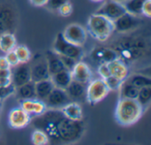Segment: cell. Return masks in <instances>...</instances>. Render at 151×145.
Here are the masks:
<instances>
[{"label":"cell","mask_w":151,"mask_h":145,"mask_svg":"<svg viewBox=\"0 0 151 145\" xmlns=\"http://www.w3.org/2000/svg\"><path fill=\"white\" fill-rule=\"evenodd\" d=\"M35 117L34 124L36 128L44 131L49 138H54L59 142H76L84 132V125L81 120L66 118L59 109L46 110L42 114Z\"/></svg>","instance_id":"cell-1"},{"label":"cell","mask_w":151,"mask_h":145,"mask_svg":"<svg viewBox=\"0 0 151 145\" xmlns=\"http://www.w3.org/2000/svg\"><path fill=\"white\" fill-rule=\"evenodd\" d=\"M143 112L136 99L120 97L116 106L115 119L121 126H131L141 119Z\"/></svg>","instance_id":"cell-2"},{"label":"cell","mask_w":151,"mask_h":145,"mask_svg":"<svg viewBox=\"0 0 151 145\" xmlns=\"http://www.w3.org/2000/svg\"><path fill=\"white\" fill-rule=\"evenodd\" d=\"M87 26L91 36L100 42H104L109 39L115 31L113 21L98 13L92 14L88 18Z\"/></svg>","instance_id":"cell-3"},{"label":"cell","mask_w":151,"mask_h":145,"mask_svg":"<svg viewBox=\"0 0 151 145\" xmlns=\"http://www.w3.org/2000/svg\"><path fill=\"white\" fill-rule=\"evenodd\" d=\"M53 50L58 54L73 58L76 61L81 60L84 55L81 46L76 45L66 40L62 33L57 35L53 43Z\"/></svg>","instance_id":"cell-4"},{"label":"cell","mask_w":151,"mask_h":145,"mask_svg":"<svg viewBox=\"0 0 151 145\" xmlns=\"http://www.w3.org/2000/svg\"><path fill=\"white\" fill-rule=\"evenodd\" d=\"M109 92L110 89L106 86L104 79L99 78L91 80L87 84L86 100L91 105H96L104 100Z\"/></svg>","instance_id":"cell-5"},{"label":"cell","mask_w":151,"mask_h":145,"mask_svg":"<svg viewBox=\"0 0 151 145\" xmlns=\"http://www.w3.org/2000/svg\"><path fill=\"white\" fill-rule=\"evenodd\" d=\"M126 9L122 3L118 2L116 0H109L105 2L97 11L96 13L101 14L109 19L114 21L121 15L126 13Z\"/></svg>","instance_id":"cell-6"},{"label":"cell","mask_w":151,"mask_h":145,"mask_svg":"<svg viewBox=\"0 0 151 145\" xmlns=\"http://www.w3.org/2000/svg\"><path fill=\"white\" fill-rule=\"evenodd\" d=\"M31 116L20 106L12 109L8 114V124L13 129H21L29 125Z\"/></svg>","instance_id":"cell-7"},{"label":"cell","mask_w":151,"mask_h":145,"mask_svg":"<svg viewBox=\"0 0 151 145\" xmlns=\"http://www.w3.org/2000/svg\"><path fill=\"white\" fill-rule=\"evenodd\" d=\"M62 34L66 40L79 46H82L87 41L86 29L76 23L70 24L65 28Z\"/></svg>","instance_id":"cell-8"},{"label":"cell","mask_w":151,"mask_h":145,"mask_svg":"<svg viewBox=\"0 0 151 145\" xmlns=\"http://www.w3.org/2000/svg\"><path fill=\"white\" fill-rule=\"evenodd\" d=\"M12 67L13 69H11V81L12 84L15 88H18L31 81L30 66L27 65V63H19Z\"/></svg>","instance_id":"cell-9"},{"label":"cell","mask_w":151,"mask_h":145,"mask_svg":"<svg viewBox=\"0 0 151 145\" xmlns=\"http://www.w3.org/2000/svg\"><path fill=\"white\" fill-rule=\"evenodd\" d=\"M69 102H71V99L68 97L65 89H58L56 87L44 100L46 106L50 107V109H61Z\"/></svg>","instance_id":"cell-10"},{"label":"cell","mask_w":151,"mask_h":145,"mask_svg":"<svg viewBox=\"0 0 151 145\" xmlns=\"http://www.w3.org/2000/svg\"><path fill=\"white\" fill-rule=\"evenodd\" d=\"M140 21L141 20L137 16L126 12L113 21L114 30L119 33L129 32L130 30L135 28L140 24Z\"/></svg>","instance_id":"cell-11"},{"label":"cell","mask_w":151,"mask_h":145,"mask_svg":"<svg viewBox=\"0 0 151 145\" xmlns=\"http://www.w3.org/2000/svg\"><path fill=\"white\" fill-rule=\"evenodd\" d=\"M73 80L88 84L92 80V72L90 67L82 61H77L71 71Z\"/></svg>","instance_id":"cell-12"},{"label":"cell","mask_w":151,"mask_h":145,"mask_svg":"<svg viewBox=\"0 0 151 145\" xmlns=\"http://www.w3.org/2000/svg\"><path fill=\"white\" fill-rule=\"evenodd\" d=\"M20 107L27 112L31 117L32 116H39L42 114L46 110L47 106L44 101L38 99V98H31V99H25L21 100Z\"/></svg>","instance_id":"cell-13"},{"label":"cell","mask_w":151,"mask_h":145,"mask_svg":"<svg viewBox=\"0 0 151 145\" xmlns=\"http://www.w3.org/2000/svg\"><path fill=\"white\" fill-rule=\"evenodd\" d=\"M31 81L34 82L50 78L45 58L37 60L30 66Z\"/></svg>","instance_id":"cell-14"},{"label":"cell","mask_w":151,"mask_h":145,"mask_svg":"<svg viewBox=\"0 0 151 145\" xmlns=\"http://www.w3.org/2000/svg\"><path fill=\"white\" fill-rule=\"evenodd\" d=\"M86 89L87 84L73 80L68 87L65 89V91L71 101L78 102L82 100L83 98H86Z\"/></svg>","instance_id":"cell-15"},{"label":"cell","mask_w":151,"mask_h":145,"mask_svg":"<svg viewBox=\"0 0 151 145\" xmlns=\"http://www.w3.org/2000/svg\"><path fill=\"white\" fill-rule=\"evenodd\" d=\"M111 74L122 80L125 81L127 80V78L128 77L129 74V71L127 66L119 59L117 58H113L111 61L107 62Z\"/></svg>","instance_id":"cell-16"},{"label":"cell","mask_w":151,"mask_h":145,"mask_svg":"<svg viewBox=\"0 0 151 145\" xmlns=\"http://www.w3.org/2000/svg\"><path fill=\"white\" fill-rule=\"evenodd\" d=\"M45 59L47 62L48 70H49L50 76L60 72V71H62V70H64V69H65L61 59H60L59 55L57 52H55L54 50L53 51H48L46 53Z\"/></svg>","instance_id":"cell-17"},{"label":"cell","mask_w":151,"mask_h":145,"mask_svg":"<svg viewBox=\"0 0 151 145\" xmlns=\"http://www.w3.org/2000/svg\"><path fill=\"white\" fill-rule=\"evenodd\" d=\"M54 88H55V86H54L52 81L50 80V78L35 82L36 98L44 101L45 98L50 95V93L52 91V89Z\"/></svg>","instance_id":"cell-18"},{"label":"cell","mask_w":151,"mask_h":145,"mask_svg":"<svg viewBox=\"0 0 151 145\" xmlns=\"http://www.w3.org/2000/svg\"><path fill=\"white\" fill-rule=\"evenodd\" d=\"M60 110L66 118L73 120H81L82 109L77 102L71 101L64 105Z\"/></svg>","instance_id":"cell-19"},{"label":"cell","mask_w":151,"mask_h":145,"mask_svg":"<svg viewBox=\"0 0 151 145\" xmlns=\"http://www.w3.org/2000/svg\"><path fill=\"white\" fill-rule=\"evenodd\" d=\"M50 80L52 81V82L56 88L65 89L68 87V85L71 83V82L73 81V77H72L70 71L64 69V70L51 75Z\"/></svg>","instance_id":"cell-20"},{"label":"cell","mask_w":151,"mask_h":145,"mask_svg":"<svg viewBox=\"0 0 151 145\" xmlns=\"http://www.w3.org/2000/svg\"><path fill=\"white\" fill-rule=\"evenodd\" d=\"M15 92L18 96V97L20 100L25 99H31L35 98V82L30 81L29 82H27L18 88H16Z\"/></svg>","instance_id":"cell-21"},{"label":"cell","mask_w":151,"mask_h":145,"mask_svg":"<svg viewBox=\"0 0 151 145\" xmlns=\"http://www.w3.org/2000/svg\"><path fill=\"white\" fill-rule=\"evenodd\" d=\"M16 47V38L11 33H4L0 35V50L7 53Z\"/></svg>","instance_id":"cell-22"},{"label":"cell","mask_w":151,"mask_h":145,"mask_svg":"<svg viewBox=\"0 0 151 145\" xmlns=\"http://www.w3.org/2000/svg\"><path fill=\"white\" fill-rule=\"evenodd\" d=\"M120 97L121 98H129V99H136L139 89L133 85L128 81H124L120 89Z\"/></svg>","instance_id":"cell-23"},{"label":"cell","mask_w":151,"mask_h":145,"mask_svg":"<svg viewBox=\"0 0 151 145\" xmlns=\"http://www.w3.org/2000/svg\"><path fill=\"white\" fill-rule=\"evenodd\" d=\"M136 101L145 111L150 105L151 101V86H147L139 89V92L136 97Z\"/></svg>","instance_id":"cell-24"},{"label":"cell","mask_w":151,"mask_h":145,"mask_svg":"<svg viewBox=\"0 0 151 145\" xmlns=\"http://www.w3.org/2000/svg\"><path fill=\"white\" fill-rule=\"evenodd\" d=\"M144 1L145 0H126L122 4L127 12L135 16H140L142 15V9Z\"/></svg>","instance_id":"cell-25"},{"label":"cell","mask_w":151,"mask_h":145,"mask_svg":"<svg viewBox=\"0 0 151 145\" xmlns=\"http://www.w3.org/2000/svg\"><path fill=\"white\" fill-rule=\"evenodd\" d=\"M31 142L35 145H45L50 143V138L44 131L36 128L31 135Z\"/></svg>","instance_id":"cell-26"},{"label":"cell","mask_w":151,"mask_h":145,"mask_svg":"<svg viewBox=\"0 0 151 145\" xmlns=\"http://www.w3.org/2000/svg\"><path fill=\"white\" fill-rule=\"evenodd\" d=\"M127 81L130 82L133 85H134L138 89L151 86V79L149 76L143 74H134L131 76Z\"/></svg>","instance_id":"cell-27"},{"label":"cell","mask_w":151,"mask_h":145,"mask_svg":"<svg viewBox=\"0 0 151 145\" xmlns=\"http://www.w3.org/2000/svg\"><path fill=\"white\" fill-rule=\"evenodd\" d=\"M14 52L16 53L19 63H28L31 58V52L29 49L25 45H16L14 48Z\"/></svg>","instance_id":"cell-28"},{"label":"cell","mask_w":151,"mask_h":145,"mask_svg":"<svg viewBox=\"0 0 151 145\" xmlns=\"http://www.w3.org/2000/svg\"><path fill=\"white\" fill-rule=\"evenodd\" d=\"M104 81L106 86L108 87V89H110V91L111 90H119L124 82L113 75H110L109 77L104 79Z\"/></svg>","instance_id":"cell-29"},{"label":"cell","mask_w":151,"mask_h":145,"mask_svg":"<svg viewBox=\"0 0 151 145\" xmlns=\"http://www.w3.org/2000/svg\"><path fill=\"white\" fill-rule=\"evenodd\" d=\"M58 55L60 57V59H61L65 68L71 72L72 69L73 68V66H75L77 61L75 59H73V58H70V57H67V56H65V55H60V54H58Z\"/></svg>","instance_id":"cell-30"},{"label":"cell","mask_w":151,"mask_h":145,"mask_svg":"<svg viewBox=\"0 0 151 145\" xmlns=\"http://www.w3.org/2000/svg\"><path fill=\"white\" fill-rule=\"evenodd\" d=\"M15 89H16V88L12 84H11L7 87H0V101L3 99H5L6 97L14 94Z\"/></svg>","instance_id":"cell-31"},{"label":"cell","mask_w":151,"mask_h":145,"mask_svg":"<svg viewBox=\"0 0 151 145\" xmlns=\"http://www.w3.org/2000/svg\"><path fill=\"white\" fill-rule=\"evenodd\" d=\"M58 12H59V14L63 17H67L69 15L72 14L73 12V6L72 4L67 1L66 3H65L64 4H62L59 9L58 10Z\"/></svg>","instance_id":"cell-32"},{"label":"cell","mask_w":151,"mask_h":145,"mask_svg":"<svg viewBox=\"0 0 151 145\" xmlns=\"http://www.w3.org/2000/svg\"><path fill=\"white\" fill-rule=\"evenodd\" d=\"M67 1L68 0H47L45 5L52 11H58L59 7Z\"/></svg>","instance_id":"cell-33"},{"label":"cell","mask_w":151,"mask_h":145,"mask_svg":"<svg viewBox=\"0 0 151 145\" xmlns=\"http://www.w3.org/2000/svg\"><path fill=\"white\" fill-rule=\"evenodd\" d=\"M97 72H98V74L100 75V77H101L102 79H105V78L109 77L110 75H111V72H110V69H109V66H108L107 62H105V63H102V64L99 66Z\"/></svg>","instance_id":"cell-34"},{"label":"cell","mask_w":151,"mask_h":145,"mask_svg":"<svg viewBox=\"0 0 151 145\" xmlns=\"http://www.w3.org/2000/svg\"><path fill=\"white\" fill-rule=\"evenodd\" d=\"M5 58L7 59V61H8L9 65L11 66V67L15 66L19 64V58H18L16 53L14 52V50H11V51L7 52L6 55H5Z\"/></svg>","instance_id":"cell-35"},{"label":"cell","mask_w":151,"mask_h":145,"mask_svg":"<svg viewBox=\"0 0 151 145\" xmlns=\"http://www.w3.org/2000/svg\"><path fill=\"white\" fill-rule=\"evenodd\" d=\"M142 15L147 18L151 17V0H145L142 9Z\"/></svg>","instance_id":"cell-36"},{"label":"cell","mask_w":151,"mask_h":145,"mask_svg":"<svg viewBox=\"0 0 151 145\" xmlns=\"http://www.w3.org/2000/svg\"><path fill=\"white\" fill-rule=\"evenodd\" d=\"M11 74H12L11 68H0V77L11 78Z\"/></svg>","instance_id":"cell-37"},{"label":"cell","mask_w":151,"mask_h":145,"mask_svg":"<svg viewBox=\"0 0 151 145\" xmlns=\"http://www.w3.org/2000/svg\"><path fill=\"white\" fill-rule=\"evenodd\" d=\"M12 84L11 78H3L0 77V87H7Z\"/></svg>","instance_id":"cell-38"},{"label":"cell","mask_w":151,"mask_h":145,"mask_svg":"<svg viewBox=\"0 0 151 145\" xmlns=\"http://www.w3.org/2000/svg\"><path fill=\"white\" fill-rule=\"evenodd\" d=\"M0 68H11L5 57H0Z\"/></svg>","instance_id":"cell-39"},{"label":"cell","mask_w":151,"mask_h":145,"mask_svg":"<svg viewBox=\"0 0 151 145\" xmlns=\"http://www.w3.org/2000/svg\"><path fill=\"white\" fill-rule=\"evenodd\" d=\"M31 4L35 6H43L45 5L47 0H30Z\"/></svg>","instance_id":"cell-40"},{"label":"cell","mask_w":151,"mask_h":145,"mask_svg":"<svg viewBox=\"0 0 151 145\" xmlns=\"http://www.w3.org/2000/svg\"><path fill=\"white\" fill-rule=\"evenodd\" d=\"M92 2H96V3H101V2H104V0H91Z\"/></svg>","instance_id":"cell-41"},{"label":"cell","mask_w":151,"mask_h":145,"mask_svg":"<svg viewBox=\"0 0 151 145\" xmlns=\"http://www.w3.org/2000/svg\"><path fill=\"white\" fill-rule=\"evenodd\" d=\"M116 1H118V2H120V3H123L124 1H126V0H116Z\"/></svg>","instance_id":"cell-42"},{"label":"cell","mask_w":151,"mask_h":145,"mask_svg":"<svg viewBox=\"0 0 151 145\" xmlns=\"http://www.w3.org/2000/svg\"><path fill=\"white\" fill-rule=\"evenodd\" d=\"M0 111H1V102H0Z\"/></svg>","instance_id":"cell-43"}]
</instances>
